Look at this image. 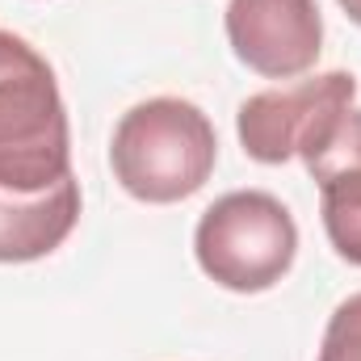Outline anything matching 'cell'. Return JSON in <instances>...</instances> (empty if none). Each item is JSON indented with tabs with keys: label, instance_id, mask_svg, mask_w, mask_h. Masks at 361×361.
<instances>
[{
	"label": "cell",
	"instance_id": "obj_3",
	"mask_svg": "<svg viewBox=\"0 0 361 361\" xmlns=\"http://www.w3.org/2000/svg\"><path fill=\"white\" fill-rule=\"evenodd\" d=\"M193 257L214 286L235 294H261L277 286L298 257L294 214L261 189L223 193L197 219Z\"/></svg>",
	"mask_w": 361,
	"mask_h": 361
},
{
	"label": "cell",
	"instance_id": "obj_8",
	"mask_svg": "<svg viewBox=\"0 0 361 361\" xmlns=\"http://www.w3.org/2000/svg\"><path fill=\"white\" fill-rule=\"evenodd\" d=\"M319 361H361V290L332 311V319L324 328Z\"/></svg>",
	"mask_w": 361,
	"mask_h": 361
},
{
	"label": "cell",
	"instance_id": "obj_6",
	"mask_svg": "<svg viewBox=\"0 0 361 361\" xmlns=\"http://www.w3.org/2000/svg\"><path fill=\"white\" fill-rule=\"evenodd\" d=\"M302 164L319 185V214L332 248L349 265H361V109H341L302 152Z\"/></svg>",
	"mask_w": 361,
	"mask_h": 361
},
{
	"label": "cell",
	"instance_id": "obj_4",
	"mask_svg": "<svg viewBox=\"0 0 361 361\" xmlns=\"http://www.w3.org/2000/svg\"><path fill=\"white\" fill-rule=\"evenodd\" d=\"M353 97H357V80L349 72H324L290 89L252 92L235 118L240 143L261 164H286L290 156H302L315 143V135L341 109L353 105Z\"/></svg>",
	"mask_w": 361,
	"mask_h": 361
},
{
	"label": "cell",
	"instance_id": "obj_2",
	"mask_svg": "<svg viewBox=\"0 0 361 361\" xmlns=\"http://www.w3.org/2000/svg\"><path fill=\"white\" fill-rule=\"evenodd\" d=\"M219 160V135L210 118L180 97H152L122 114L109 143L118 185L152 206L193 197Z\"/></svg>",
	"mask_w": 361,
	"mask_h": 361
},
{
	"label": "cell",
	"instance_id": "obj_7",
	"mask_svg": "<svg viewBox=\"0 0 361 361\" xmlns=\"http://www.w3.org/2000/svg\"><path fill=\"white\" fill-rule=\"evenodd\" d=\"M80 219V180H55L38 193L0 189V265H25L51 257Z\"/></svg>",
	"mask_w": 361,
	"mask_h": 361
},
{
	"label": "cell",
	"instance_id": "obj_5",
	"mask_svg": "<svg viewBox=\"0 0 361 361\" xmlns=\"http://www.w3.org/2000/svg\"><path fill=\"white\" fill-rule=\"evenodd\" d=\"M223 25L235 59L269 80L302 76L324 51V17L315 0H231Z\"/></svg>",
	"mask_w": 361,
	"mask_h": 361
},
{
	"label": "cell",
	"instance_id": "obj_1",
	"mask_svg": "<svg viewBox=\"0 0 361 361\" xmlns=\"http://www.w3.org/2000/svg\"><path fill=\"white\" fill-rule=\"evenodd\" d=\"M72 173L68 105L51 63L0 30V189L38 193Z\"/></svg>",
	"mask_w": 361,
	"mask_h": 361
},
{
	"label": "cell",
	"instance_id": "obj_9",
	"mask_svg": "<svg viewBox=\"0 0 361 361\" xmlns=\"http://www.w3.org/2000/svg\"><path fill=\"white\" fill-rule=\"evenodd\" d=\"M341 8L349 13V21H357L361 25V0H341Z\"/></svg>",
	"mask_w": 361,
	"mask_h": 361
}]
</instances>
